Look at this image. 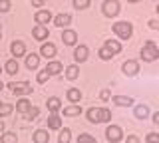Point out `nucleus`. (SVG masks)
I'll use <instances>...</instances> for the list:
<instances>
[{"label":"nucleus","mask_w":159,"mask_h":143,"mask_svg":"<svg viewBox=\"0 0 159 143\" xmlns=\"http://www.w3.org/2000/svg\"><path fill=\"white\" fill-rule=\"evenodd\" d=\"M86 119L89 123H96V125H99V123H109V119H111V109L109 107H88Z\"/></svg>","instance_id":"nucleus-1"},{"label":"nucleus","mask_w":159,"mask_h":143,"mask_svg":"<svg viewBox=\"0 0 159 143\" xmlns=\"http://www.w3.org/2000/svg\"><path fill=\"white\" fill-rule=\"evenodd\" d=\"M139 56H141V60L143 62H157L159 60V46L155 42H151V40H147L145 44L141 46V50H139Z\"/></svg>","instance_id":"nucleus-2"},{"label":"nucleus","mask_w":159,"mask_h":143,"mask_svg":"<svg viewBox=\"0 0 159 143\" xmlns=\"http://www.w3.org/2000/svg\"><path fill=\"white\" fill-rule=\"evenodd\" d=\"M111 30L119 40H129L133 36V24L127 22V20H119L116 24H111Z\"/></svg>","instance_id":"nucleus-3"},{"label":"nucleus","mask_w":159,"mask_h":143,"mask_svg":"<svg viewBox=\"0 0 159 143\" xmlns=\"http://www.w3.org/2000/svg\"><path fill=\"white\" fill-rule=\"evenodd\" d=\"M6 87L14 93V96H18V97L30 96V93L34 92V87L30 86V82H8V83H6Z\"/></svg>","instance_id":"nucleus-4"},{"label":"nucleus","mask_w":159,"mask_h":143,"mask_svg":"<svg viewBox=\"0 0 159 143\" xmlns=\"http://www.w3.org/2000/svg\"><path fill=\"white\" fill-rule=\"evenodd\" d=\"M121 12V4L119 0H103L102 2V14L106 18H116Z\"/></svg>","instance_id":"nucleus-5"},{"label":"nucleus","mask_w":159,"mask_h":143,"mask_svg":"<svg viewBox=\"0 0 159 143\" xmlns=\"http://www.w3.org/2000/svg\"><path fill=\"white\" fill-rule=\"evenodd\" d=\"M123 129L119 125H107L106 127V139L109 141V143H119L123 139Z\"/></svg>","instance_id":"nucleus-6"},{"label":"nucleus","mask_w":159,"mask_h":143,"mask_svg":"<svg viewBox=\"0 0 159 143\" xmlns=\"http://www.w3.org/2000/svg\"><path fill=\"white\" fill-rule=\"evenodd\" d=\"M54 56H58V48L54 42H42L40 46V58H46V60H54Z\"/></svg>","instance_id":"nucleus-7"},{"label":"nucleus","mask_w":159,"mask_h":143,"mask_svg":"<svg viewBox=\"0 0 159 143\" xmlns=\"http://www.w3.org/2000/svg\"><path fill=\"white\" fill-rule=\"evenodd\" d=\"M121 72L125 74L127 78H135L139 74V62L137 60H125L121 64Z\"/></svg>","instance_id":"nucleus-8"},{"label":"nucleus","mask_w":159,"mask_h":143,"mask_svg":"<svg viewBox=\"0 0 159 143\" xmlns=\"http://www.w3.org/2000/svg\"><path fill=\"white\" fill-rule=\"evenodd\" d=\"M89 58V48L86 44H78L76 48H74V62L76 64H84Z\"/></svg>","instance_id":"nucleus-9"},{"label":"nucleus","mask_w":159,"mask_h":143,"mask_svg":"<svg viewBox=\"0 0 159 143\" xmlns=\"http://www.w3.org/2000/svg\"><path fill=\"white\" fill-rule=\"evenodd\" d=\"M149 115H151V109H149L147 103H135V105H133V117H135V119L145 121Z\"/></svg>","instance_id":"nucleus-10"},{"label":"nucleus","mask_w":159,"mask_h":143,"mask_svg":"<svg viewBox=\"0 0 159 143\" xmlns=\"http://www.w3.org/2000/svg\"><path fill=\"white\" fill-rule=\"evenodd\" d=\"M54 20V26L56 28H70V24H72V14L70 12H60V14H56V16L52 18Z\"/></svg>","instance_id":"nucleus-11"},{"label":"nucleus","mask_w":159,"mask_h":143,"mask_svg":"<svg viewBox=\"0 0 159 143\" xmlns=\"http://www.w3.org/2000/svg\"><path fill=\"white\" fill-rule=\"evenodd\" d=\"M48 36H50V30H48V26H44V24H36V26L32 28V38H34V40L46 42Z\"/></svg>","instance_id":"nucleus-12"},{"label":"nucleus","mask_w":159,"mask_h":143,"mask_svg":"<svg viewBox=\"0 0 159 143\" xmlns=\"http://www.w3.org/2000/svg\"><path fill=\"white\" fill-rule=\"evenodd\" d=\"M62 42L66 44V46H78V32L72 30V28H64L62 30Z\"/></svg>","instance_id":"nucleus-13"},{"label":"nucleus","mask_w":159,"mask_h":143,"mask_svg":"<svg viewBox=\"0 0 159 143\" xmlns=\"http://www.w3.org/2000/svg\"><path fill=\"white\" fill-rule=\"evenodd\" d=\"M10 54H12V58H16V60L20 56H26V44L22 40H12V44H10Z\"/></svg>","instance_id":"nucleus-14"},{"label":"nucleus","mask_w":159,"mask_h":143,"mask_svg":"<svg viewBox=\"0 0 159 143\" xmlns=\"http://www.w3.org/2000/svg\"><path fill=\"white\" fill-rule=\"evenodd\" d=\"M34 22L46 26L48 22H52V12H50L48 8H40V10H36V14H34Z\"/></svg>","instance_id":"nucleus-15"},{"label":"nucleus","mask_w":159,"mask_h":143,"mask_svg":"<svg viewBox=\"0 0 159 143\" xmlns=\"http://www.w3.org/2000/svg\"><path fill=\"white\" fill-rule=\"evenodd\" d=\"M24 66L28 68V70H38V66H40V54H26L24 56Z\"/></svg>","instance_id":"nucleus-16"},{"label":"nucleus","mask_w":159,"mask_h":143,"mask_svg":"<svg viewBox=\"0 0 159 143\" xmlns=\"http://www.w3.org/2000/svg\"><path fill=\"white\" fill-rule=\"evenodd\" d=\"M64 76H66L68 82H76L80 78V66L78 64H70L68 68H64Z\"/></svg>","instance_id":"nucleus-17"},{"label":"nucleus","mask_w":159,"mask_h":143,"mask_svg":"<svg viewBox=\"0 0 159 143\" xmlns=\"http://www.w3.org/2000/svg\"><path fill=\"white\" fill-rule=\"evenodd\" d=\"M82 113V105L80 103H70V105L62 107V115L64 117H78Z\"/></svg>","instance_id":"nucleus-18"},{"label":"nucleus","mask_w":159,"mask_h":143,"mask_svg":"<svg viewBox=\"0 0 159 143\" xmlns=\"http://www.w3.org/2000/svg\"><path fill=\"white\" fill-rule=\"evenodd\" d=\"M46 72L50 74V76H58V74L64 72V64L60 62V60H50L46 64Z\"/></svg>","instance_id":"nucleus-19"},{"label":"nucleus","mask_w":159,"mask_h":143,"mask_svg":"<svg viewBox=\"0 0 159 143\" xmlns=\"http://www.w3.org/2000/svg\"><path fill=\"white\" fill-rule=\"evenodd\" d=\"M103 48H107L109 52L113 54V56H117V54H121V50H123V46H121V40H106L103 42Z\"/></svg>","instance_id":"nucleus-20"},{"label":"nucleus","mask_w":159,"mask_h":143,"mask_svg":"<svg viewBox=\"0 0 159 143\" xmlns=\"http://www.w3.org/2000/svg\"><path fill=\"white\" fill-rule=\"evenodd\" d=\"M46 107H48L50 113H60V111H62V101H60L58 96H52V97H48Z\"/></svg>","instance_id":"nucleus-21"},{"label":"nucleus","mask_w":159,"mask_h":143,"mask_svg":"<svg viewBox=\"0 0 159 143\" xmlns=\"http://www.w3.org/2000/svg\"><path fill=\"white\" fill-rule=\"evenodd\" d=\"M111 101L116 103L117 107H131L133 103V97H129V96H111Z\"/></svg>","instance_id":"nucleus-22"},{"label":"nucleus","mask_w":159,"mask_h":143,"mask_svg":"<svg viewBox=\"0 0 159 143\" xmlns=\"http://www.w3.org/2000/svg\"><path fill=\"white\" fill-rule=\"evenodd\" d=\"M46 123H48V129H62V115L60 113H50Z\"/></svg>","instance_id":"nucleus-23"},{"label":"nucleus","mask_w":159,"mask_h":143,"mask_svg":"<svg viewBox=\"0 0 159 143\" xmlns=\"http://www.w3.org/2000/svg\"><path fill=\"white\" fill-rule=\"evenodd\" d=\"M18 70H20V64H18L16 58H10V60L4 62V72H6L8 76H14V74H18Z\"/></svg>","instance_id":"nucleus-24"},{"label":"nucleus","mask_w":159,"mask_h":143,"mask_svg":"<svg viewBox=\"0 0 159 143\" xmlns=\"http://www.w3.org/2000/svg\"><path fill=\"white\" fill-rule=\"evenodd\" d=\"M66 97H68L70 103H80L82 101V90H80V87H68Z\"/></svg>","instance_id":"nucleus-25"},{"label":"nucleus","mask_w":159,"mask_h":143,"mask_svg":"<svg viewBox=\"0 0 159 143\" xmlns=\"http://www.w3.org/2000/svg\"><path fill=\"white\" fill-rule=\"evenodd\" d=\"M30 107H32V101H30L28 97H20V100L16 101V105H14V109L24 115V113H28V111H30Z\"/></svg>","instance_id":"nucleus-26"},{"label":"nucleus","mask_w":159,"mask_h":143,"mask_svg":"<svg viewBox=\"0 0 159 143\" xmlns=\"http://www.w3.org/2000/svg\"><path fill=\"white\" fill-rule=\"evenodd\" d=\"M32 141H34V143H48V141H50L48 129H36V131L32 133Z\"/></svg>","instance_id":"nucleus-27"},{"label":"nucleus","mask_w":159,"mask_h":143,"mask_svg":"<svg viewBox=\"0 0 159 143\" xmlns=\"http://www.w3.org/2000/svg\"><path fill=\"white\" fill-rule=\"evenodd\" d=\"M0 143H18V135L14 131H2Z\"/></svg>","instance_id":"nucleus-28"},{"label":"nucleus","mask_w":159,"mask_h":143,"mask_svg":"<svg viewBox=\"0 0 159 143\" xmlns=\"http://www.w3.org/2000/svg\"><path fill=\"white\" fill-rule=\"evenodd\" d=\"M70 141H72V131L68 127H62L60 135H58V143H70Z\"/></svg>","instance_id":"nucleus-29"},{"label":"nucleus","mask_w":159,"mask_h":143,"mask_svg":"<svg viewBox=\"0 0 159 143\" xmlns=\"http://www.w3.org/2000/svg\"><path fill=\"white\" fill-rule=\"evenodd\" d=\"M40 115V107H36V105H32V107H30V111L28 113H24V119H26V121H34V119H36V117Z\"/></svg>","instance_id":"nucleus-30"},{"label":"nucleus","mask_w":159,"mask_h":143,"mask_svg":"<svg viewBox=\"0 0 159 143\" xmlns=\"http://www.w3.org/2000/svg\"><path fill=\"white\" fill-rule=\"evenodd\" d=\"M12 111H14V105H12V103H6V101L0 103V117H6Z\"/></svg>","instance_id":"nucleus-31"},{"label":"nucleus","mask_w":159,"mask_h":143,"mask_svg":"<svg viewBox=\"0 0 159 143\" xmlns=\"http://www.w3.org/2000/svg\"><path fill=\"white\" fill-rule=\"evenodd\" d=\"M98 56H99V60H102V62H109V60L113 58V54L109 52L107 48H103V46H102V48L98 50Z\"/></svg>","instance_id":"nucleus-32"},{"label":"nucleus","mask_w":159,"mask_h":143,"mask_svg":"<svg viewBox=\"0 0 159 143\" xmlns=\"http://www.w3.org/2000/svg\"><path fill=\"white\" fill-rule=\"evenodd\" d=\"M89 4H92V0H72V6L76 10H86L89 8Z\"/></svg>","instance_id":"nucleus-33"},{"label":"nucleus","mask_w":159,"mask_h":143,"mask_svg":"<svg viewBox=\"0 0 159 143\" xmlns=\"http://www.w3.org/2000/svg\"><path fill=\"white\" fill-rule=\"evenodd\" d=\"M50 78H52V76H50V74L46 72V68H44L42 72H38V74H36V82H38V83H46Z\"/></svg>","instance_id":"nucleus-34"},{"label":"nucleus","mask_w":159,"mask_h":143,"mask_svg":"<svg viewBox=\"0 0 159 143\" xmlns=\"http://www.w3.org/2000/svg\"><path fill=\"white\" fill-rule=\"evenodd\" d=\"M78 143H98L96 137L89 135V133H82V135H78Z\"/></svg>","instance_id":"nucleus-35"},{"label":"nucleus","mask_w":159,"mask_h":143,"mask_svg":"<svg viewBox=\"0 0 159 143\" xmlns=\"http://www.w3.org/2000/svg\"><path fill=\"white\" fill-rule=\"evenodd\" d=\"M99 100H102L103 103H106V101H111V90H109V87H103V90L99 92Z\"/></svg>","instance_id":"nucleus-36"},{"label":"nucleus","mask_w":159,"mask_h":143,"mask_svg":"<svg viewBox=\"0 0 159 143\" xmlns=\"http://www.w3.org/2000/svg\"><path fill=\"white\" fill-rule=\"evenodd\" d=\"M145 143H159V133H155V131L147 133V135H145Z\"/></svg>","instance_id":"nucleus-37"},{"label":"nucleus","mask_w":159,"mask_h":143,"mask_svg":"<svg viewBox=\"0 0 159 143\" xmlns=\"http://www.w3.org/2000/svg\"><path fill=\"white\" fill-rule=\"evenodd\" d=\"M10 8H12L10 0H0V12H10Z\"/></svg>","instance_id":"nucleus-38"},{"label":"nucleus","mask_w":159,"mask_h":143,"mask_svg":"<svg viewBox=\"0 0 159 143\" xmlns=\"http://www.w3.org/2000/svg\"><path fill=\"white\" fill-rule=\"evenodd\" d=\"M147 26L151 28V30H159V20H157V18H151V20L147 22Z\"/></svg>","instance_id":"nucleus-39"},{"label":"nucleus","mask_w":159,"mask_h":143,"mask_svg":"<svg viewBox=\"0 0 159 143\" xmlns=\"http://www.w3.org/2000/svg\"><path fill=\"white\" fill-rule=\"evenodd\" d=\"M125 143H141V141H139L137 135H127L125 137Z\"/></svg>","instance_id":"nucleus-40"},{"label":"nucleus","mask_w":159,"mask_h":143,"mask_svg":"<svg viewBox=\"0 0 159 143\" xmlns=\"http://www.w3.org/2000/svg\"><path fill=\"white\" fill-rule=\"evenodd\" d=\"M30 2H32L34 8H42L44 4H46V0H30Z\"/></svg>","instance_id":"nucleus-41"},{"label":"nucleus","mask_w":159,"mask_h":143,"mask_svg":"<svg viewBox=\"0 0 159 143\" xmlns=\"http://www.w3.org/2000/svg\"><path fill=\"white\" fill-rule=\"evenodd\" d=\"M153 123H155V125H159V111L153 113Z\"/></svg>","instance_id":"nucleus-42"},{"label":"nucleus","mask_w":159,"mask_h":143,"mask_svg":"<svg viewBox=\"0 0 159 143\" xmlns=\"http://www.w3.org/2000/svg\"><path fill=\"white\" fill-rule=\"evenodd\" d=\"M2 131H4V121L0 119V133H2Z\"/></svg>","instance_id":"nucleus-43"},{"label":"nucleus","mask_w":159,"mask_h":143,"mask_svg":"<svg viewBox=\"0 0 159 143\" xmlns=\"http://www.w3.org/2000/svg\"><path fill=\"white\" fill-rule=\"evenodd\" d=\"M127 2H131V4H135V2H141V0H127Z\"/></svg>","instance_id":"nucleus-44"},{"label":"nucleus","mask_w":159,"mask_h":143,"mask_svg":"<svg viewBox=\"0 0 159 143\" xmlns=\"http://www.w3.org/2000/svg\"><path fill=\"white\" fill-rule=\"evenodd\" d=\"M4 87H6V86H4V83H2V82H0V92H2V90H4Z\"/></svg>","instance_id":"nucleus-45"},{"label":"nucleus","mask_w":159,"mask_h":143,"mask_svg":"<svg viewBox=\"0 0 159 143\" xmlns=\"http://www.w3.org/2000/svg\"><path fill=\"white\" fill-rule=\"evenodd\" d=\"M155 12H157V16H159V2H157V6H155Z\"/></svg>","instance_id":"nucleus-46"},{"label":"nucleus","mask_w":159,"mask_h":143,"mask_svg":"<svg viewBox=\"0 0 159 143\" xmlns=\"http://www.w3.org/2000/svg\"><path fill=\"white\" fill-rule=\"evenodd\" d=\"M2 72H4V68H2V66H0V74H2Z\"/></svg>","instance_id":"nucleus-47"},{"label":"nucleus","mask_w":159,"mask_h":143,"mask_svg":"<svg viewBox=\"0 0 159 143\" xmlns=\"http://www.w3.org/2000/svg\"><path fill=\"white\" fill-rule=\"evenodd\" d=\"M0 40H2V32H0Z\"/></svg>","instance_id":"nucleus-48"},{"label":"nucleus","mask_w":159,"mask_h":143,"mask_svg":"<svg viewBox=\"0 0 159 143\" xmlns=\"http://www.w3.org/2000/svg\"><path fill=\"white\" fill-rule=\"evenodd\" d=\"M0 32H2V26H0Z\"/></svg>","instance_id":"nucleus-49"},{"label":"nucleus","mask_w":159,"mask_h":143,"mask_svg":"<svg viewBox=\"0 0 159 143\" xmlns=\"http://www.w3.org/2000/svg\"><path fill=\"white\" fill-rule=\"evenodd\" d=\"M157 46H159V44H157Z\"/></svg>","instance_id":"nucleus-50"}]
</instances>
